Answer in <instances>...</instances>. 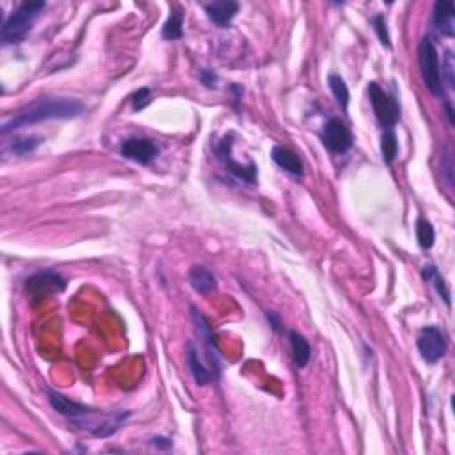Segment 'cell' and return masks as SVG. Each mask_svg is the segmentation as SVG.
<instances>
[{
	"label": "cell",
	"instance_id": "6da1fadb",
	"mask_svg": "<svg viewBox=\"0 0 455 455\" xmlns=\"http://www.w3.org/2000/svg\"><path fill=\"white\" fill-rule=\"evenodd\" d=\"M47 395L50 405L59 415L68 418L81 430H86L96 437L113 436L123 427V423L130 416L128 411H98V409L89 408V405L79 404V402L71 401V398L64 397L57 391L47 390Z\"/></svg>",
	"mask_w": 455,
	"mask_h": 455
},
{
	"label": "cell",
	"instance_id": "7a4b0ae2",
	"mask_svg": "<svg viewBox=\"0 0 455 455\" xmlns=\"http://www.w3.org/2000/svg\"><path fill=\"white\" fill-rule=\"evenodd\" d=\"M84 103L73 98H41L30 103L29 107L16 113L9 121L2 125V134L8 135L16 128L27 127V125L41 123L48 120H69L77 117L84 113Z\"/></svg>",
	"mask_w": 455,
	"mask_h": 455
},
{
	"label": "cell",
	"instance_id": "3957f363",
	"mask_svg": "<svg viewBox=\"0 0 455 455\" xmlns=\"http://www.w3.org/2000/svg\"><path fill=\"white\" fill-rule=\"evenodd\" d=\"M45 8H47L45 2H22L6 18L2 30H0V41L4 45H16L25 40Z\"/></svg>",
	"mask_w": 455,
	"mask_h": 455
},
{
	"label": "cell",
	"instance_id": "277c9868",
	"mask_svg": "<svg viewBox=\"0 0 455 455\" xmlns=\"http://www.w3.org/2000/svg\"><path fill=\"white\" fill-rule=\"evenodd\" d=\"M418 64L427 89H429L434 96H443L439 55H437L436 45H434V41L430 40L429 36L423 38L418 47Z\"/></svg>",
	"mask_w": 455,
	"mask_h": 455
},
{
	"label": "cell",
	"instance_id": "5b68a950",
	"mask_svg": "<svg viewBox=\"0 0 455 455\" xmlns=\"http://www.w3.org/2000/svg\"><path fill=\"white\" fill-rule=\"evenodd\" d=\"M368 96H370V103L374 107L379 123L383 125V128H386V130H393L397 121L401 120V107H398L397 100L386 95L377 82L368 84Z\"/></svg>",
	"mask_w": 455,
	"mask_h": 455
},
{
	"label": "cell",
	"instance_id": "8992f818",
	"mask_svg": "<svg viewBox=\"0 0 455 455\" xmlns=\"http://www.w3.org/2000/svg\"><path fill=\"white\" fill-rule=\"evenodd\" d=\"M416 345H418V350L423 359L430 364L443 359L444 354H447V338H444L443 331L439 328H436V326L423 328L418 333Z\"/></svg>",
	"mask_w": 455,
	"mask_h": 455
},
{
	"label": "cell",
	"instance_id": "52a82bcc",
	"mask_svg": "<svg viewBox=\"0 0 455 455\" xmlns=\"http://www.w3.org/2000/svg\"><path fill=\"white\" fill-rule=\"evenodd\" d=\"M27 294L33 299H45L52 294H59L66 288V280L54 270H41L27 280Z\"/></svg>",
	"mask_w": 455,
	"mask_h": 455
},
{
	"label": "cell",
	"instance_id": "ba28073f",
	"mask_svg": "<svg viewBox=\"0 0 455 455\" xmlns=\"http://www.w3.org/2000/svg\"><path fill=\"white\" fill-rule=\"evenodd\" d=\"M322 142L333 154H345L352 146V135L347 125L338 117H331L322 128Z\"/></svg>",
	"mask_w": 455,
	"mask_h": 455
},
{
	"label": "cell",
	"instance_id": "9c48e42d",
	"mask_svg": "<svg viewBox=\"0 0 455 455\" xmlns=\"http://www.w3.org/2000/svg\"><path fill=\"white\" fill-rule=\"evenodd\" d=\"M121 155L128 161H134L137 164L148 166L154 162V159L159 155V148L154 141L142 137H132L123 141L120 148Z\"/></svg>",
	"mask_w": 455,
	"mask_h": 455
},
{
	"label": "cell",
	"instance_id": "30bf717a",
	"mask_svg": "<svg viewBox=\"0 0 455 455\" xmlns=\"http://www.w3.org/2000/svg\"><path fill=\"white\" fill-rule=\"evenodd\" d=\"M231 148H234L231 137H228V135H226V137L219 142L217 148H215V154H217L219 161L226 166V169H228V171L234 173L235 176H238V178H242L244 182H248V183H255L256 171H258V169H256V166L249 164L248 168H246V166L235 162L234 159H231Z\"/></svg>",
	"mask_w": 455,
	"mask_h": 455
},
{
	"label": "cell",
	"instance_id": "8fae6325",
	"mask_svg": "<svg viewBox=\"0 0 455 455\" xmlns=\"http://www.w3.org/2000/svg\"><path fill=\"white\" fill-rule=\"evenodd\" d=\"M238 9H241V6L234 0H219V2H212V4L205 6L208 18L219 27L230 25L235 16H237Z\"/></svg>",
	"mask_w": 455,
	"mask_h": 455
},
{
	"label": "cell",
	"instance_id": "7c38bea8",
	"mask_svg": "<svg viewBox=\"0 0 455 455\" xmlns=\"http://www.w3.org/2000/svg\"><path fill=\"white\" fill-rule=\"evenodd\" d=\"M185 350H187V363H189L190 374H192L196 384H200V386H207L210 381H217L214 372L205 364L203 359H201L200 350L196 349L194 342H187Z\"/></svg>",
	"mask_w": 455,
	"mask_h": 455
},
{
	"label": "cell",
	"instance_id": "4fadbf2b",
	"mask_svg": "<svg viewBox=\"0 0 455 455\" xmlns=\"http://www.w3.org/2000/svg\"><path fill=\"white\" fill-rule=\"evenodd\" d=\"M434 25L444 36H454L455 6L450 0H437L434 4Z\"/></svg>",
	"mask_w": 455,
	"mask_h": 455
},
{
	"label": "cell",
	"instance_id": "5bb4252c",
	"mask_svg": "<svg viewBox=\"0 0 455 455\" xmlns=\"http://www.w3.org/2000/svg\"><path fill=\"white\" fill-rule=\"evenodd\" d=\"M272 161L280 166L281 169H284L287 173L294 176H302L304 173V166H302L301 157L295 151H292L290 148L284 146H274L272 148Z\"/></svg>",
	"mask_w": 455,
	"mask_h": 455
},
{
	"label": "cell",
	"instance_id": "9a60e30c",
	"mask_svg": "<svg viewBox=\"0 0 455 455\" xmlns=\"http://www.w3.org/2000/svg\"><path fill=\"white\" fill-rule=\"evenodd\" d=\"M189 281L197 294H210V292L215 290V287H217V281H215L214 274L203 265L190 267Z\"/></svg>",
	"mask_w": 455,
	"mask_h": 455
},
{
	"label": "cell",
	"instance_id": "2e32d148",
	"mask_svg": "<svg viewBox=\"0 0 455 455\" xmlns=\"http://www.w3.org/2000/svg\"><path fill=\"white\" fill-rule=\"evenodd\" d=\"M290 338V347H292V356H294L295 364L299 368H304L311 359V347L308 343V340L302 335H299L297 331H290L288 335Z\"/></svg>",
	"mask_w": 455,
	"mask_h": 455
},
{
	"label": "cell",
	"instance_id": "e0dca14e",
	"mask_svg": "<svg viewBox=\"0 0 455 455\" xmlns=\"http://www.w3.org/2000/svg\"><path fill=\"white\" fill-rule=\"evenodd\" d=\"M43 142L41 137H34V135H23V137H15L8 144V148L13 155H18V157H23V155L33 154L34 149Z\"/></svg>",
	"mask_w": 455,
	"mask_h": 455
},
{
	"label": "cell",
	"instance_id": "ac0fdd59",
	"mask_svg": "<svg viewBox=\"0 0 455 455\" xmlns=\"http://www.w3.org/2000/svg\"><path fill=\"white\" fill-rule=\"evenodd\" d=\"M422 276L427 283L434 284V288H436L437 294L441 295V299H443L448 306H450V292H448V287H447V283H444L443 277H441L439 270H437L434 265H425L422 270Z\"/></svg>",
	"mask_w": 455,
	"mask_h": 455
},
{
	"label": "cell",
	"instance_id": "d6986e66",
	"mask_svg": "<svg viewBox=\"0 0 455 455\" xmlns=\"http://www.w3.org/2000/svg\"><path fill=\"white\" fill-rule=\"evenodd\" d=\"M183 36V15L178 9H173L168 22L162 27V38L164 40H180Z\"/></svg>",
	"mask_w": 455,
	"mask_h": 455
},
{
	"label": "cell",
	"instance_id": "ffe728a7",
	"mask_svg": "<svg viewBox=\"0 0 455 455\" xmlns=\"http://www.w3.org/2000/svg\"><path fill=\"white\" fill-rule=\"evenodd\" d=\"M381 154H383V161L388 166L393 164V161L397 159L398 142L393 130H384L383 137H381Z\"/></svg>",
	"mask_w": 455,
	"mask_h": 455
},
{
	"label": "cell",
	"instance_id": "44dd1931",
	"mask_svg": "<svg viewBox=\"0 0 455 455\" xmlns=\"http://www.w3.org/2000/svg\"><path fill=\"white\" fill-rule=\"evenodd\" d=\"M328 84L333 95H335L338 105L342 107V110H347V105H349V89H347L345 81L340 75H329Z\"/></svg>",
	"mask_w": 455,
	"mask_h": 455
},
{
	"label": "cell",
	"instance_id": "7402d4cb",
	"mask_svg": "<svg viewBox=\"0 0 455 455\" xmlns=\"http://www.w3.org/2000/svg\"><path fill=\"white\" fill-rule=\"evenodd\" d=\"M416 238H418L420 248L430 249L434 246V241H436V231H434L432 224L425 219H418L416 222Z\"/></svg>",
	"mask_w": 455,
	"mask_h": 455
},
{
	"label": "cell",
	"instance_id": "603a6c76",
	"mask_svg": "<svg viewBox=\"0 0 455 455\" xmlns=\"http://www.w3.org/2000/svg\"><path fill=\"white\" fill-rule=\"evenodd\" d=\"M370 23H372V27H374L377 38L381 40V43H383L384 47L391 48V40H390V33H388L386 18H384L383 15H375L374 18L370 20Z\"/></svg>",
	"mask_w": 455,
	"mask_h": 455
},
{
	"label": "cell",
	"instance_id": "cb8c5ba5",
	"mask_svg": "<svg viewBox=\"0 0 455 455\" xmlns=\"http://www.w3.org/2000/svg\"><path fill=\"white\" fill-rule=\"evenodd\" d=\"M441 75L444 77V81H447V86L450 89H454V73H455V62H454V54L451 52H447V55H444V62L443 66H441ZM443 77H441V82H443Z\"/></svg>",
	"mask_w": 455,
	"mask_h": 455
},
{
	"label": "cell",
	"instance_id": "d4e9b609",
	"mask_svg": "<svg viewBox=\"0 0 455 455\" xmlns=\"http://www.w3.org/2000/svg\"><path fill=\"white\" fill-rule=\"evenodd\" d=\"M130 102H132V107H134V110L144 109V107L149 103V89L142 88L139 89V91H135L134 95H132Z\"/></svg>",
	"mask_w": 455,
	"mask_h": 455
},
{
	"label": "cell",
	"instance_id": "484cf974",
	"mask_svg": "<svg viewBox=\"0 0 455 455\" xmlns=\"http://www.w3.org/2000/svg\"><path fill=\"white\" fill-rule=\"evenodd\" d=\"M200 81L203 82L205 88L212 89L215 88V84H217V75H215L212 69H201L200 71Z\"/></svg>",
	"mask_w": 455,
	"mask_h": 455
},
{
	"label": "cell",
	"instance_id": "4316f807",
	"mask_svg": "<svg viewBox=\"0 0 455 455\" xmlns=\"http://www.w3.org/2000/svg\"><path fill=\"white\" fill-rule=\"evenodd\" d=\"M267 318H269V322H270V326L274 328V331H281V321H280V317L274 313V311H269V313H267Z\"/></svg>",
	"mask_w": 455,
	"mask_h": 455
},
{
	"label": "cell",
	"instance_id": "83f0119b",
	"mask_svg": "<svg viewBox=\"0 0 455 455\" xmlns=\"http://www.w3.org/2000/svg\"><path fill=\"white\" fill-rule=\"evenodd\" d=\"M151 444H155V447L159 448H169L171 447V441L166 439V437H154V439H151Z\"/></svg>",
	"mask_w": 455,
	"mask_h": 455
}]
</instances>
